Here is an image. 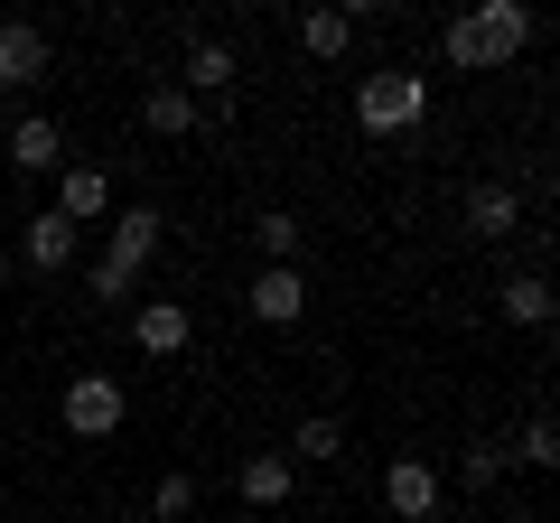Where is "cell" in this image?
<instances>
[{
  "label": "cell",
  "instance_id": "8",
  "mask_svg": "<svg viewBox=\"0 0 560 523\" xmlns=\"http://www.w3.org/2000/svg\"><path fill=\"white\" fill-rule=\"evenodd\" d=\"M131 346L140 356H187V346H197V318H187V300H140L131 309Z\"/></svg>",
  "mask_w": 560,
  "mask_h": 523
},
{
  "label": "cell",
  "instance_id": "5",
  "mask_svg": "<svg viewBox=\"0 0 560 523\" xmlns=\"http://www.w3.org/2000/svg\"><path fill=\"white\" fill-rule=\"evenodd\" d=\"M243 309H253L261 327H300V309H308V271H300V262H261L253 281H243Z\"/></svg>",
  "mask_w": 560,
  "mask_h": 523
},
{
  "label": "cell",
  "instance_id": "10",
  "mask_svg": "<svg viewBox=\"0 0 560 523\" xmlns=\"http://www.w3.org/2000/svg\"><path fill=\"white\" fill-rule=\"evenodd\" d=\"M103 234H113L103 253H121L131 271H150V262H160V243H168V216H160V206H113V224H103Z\"/></svg>",
  "mask_w": 560,
  "mask_h": 523
},
{
  "label": "cell",
  "instance_id": "15",
  "mask_svg": "<svg viewBox=\"0 0 560 523\" xmlns=\"http://www.w3.org/2000/svg\"><path fill=\"white\" fill-rule=\"evenodd\" d=\"M290 486H300V467L280 458V449H253V458H243V477H234V496L271 514V504H290Z\"/></svg>",
  "mask_w": 560,
  "mask_h": 523
},
{
  "label": "cell",
  "instance_id": "16",
  "mask_svg": "<svg viewBox=\"0 0 560 523\" xmlns=\"http://www.w3.org/2000/svg\"><path fill=\"white\" fill-rule=\"evenodd\" d=\"M140 121H150L160 141H187V131H206V103L187 94V84H150V103H140Z\"/></svg>",
  "mask_w": 560,
  "mask_h": 523
},
{
  "label": "cell",
  "instance_id": "2",
  "mask_svg": "<svg viewBox=\"0 0 560 523\" xmlns=\"http://www.w3.org/2000/svg\"><path fill=\"white\" fill-rule=\"evenodd\" d=\"M355 121L374 131V141L420 131V121H430V75H411V66H383V75H364V84H355Z\"/></svg>",
  "mask_w": 560,
  "mask_h": 523
},
{
  "label": "cell",
  "instance_id": "17",
  "mask_svg": "<svg viewBox=\"0 0 560 523\" xmlns=\"http://www.w3.org/2000/svg\"><path fill=\"white\" fill-rule=\"evenodd\" d=\"M300 47H308L318 66H337L346 47H355V20H346L337 0H318V10H300Z\"/></svg>",
  "mask_w": 560,
  "mask_h": 523
},
{
  "label": "cell",
  "instance_id": "14",
  "mask_svg": "<svg viewBox=\"0 0 560 523\" xmlns=\"http://www.w3.org/2000/svg\"><path fill=\"white\" fill-rule=\"evenodd\" d=\"M495 318H504V327H551V318H560V290L541 281V271H514V281L495 290Z\"/></svg>",
  "mask_w": 560,
  "mask_h": 523
},
{
  "label": "cell",
  "instance_id": "19",
  "mask_svg": "<svg viewBox=\"0 0 560 523\" xmlns=\"http://www.w3.org/2000/svg\"><path fill=\"white\" fill-rule=\"evenodd\" d=\"M253 253L261 262H300L308 253V224L290 216V206H261V216H253Z\"/></svg>",
  "mask_w": 560,
  "mask_h": 523
},
{
  "label": "cell",
  "instance_id": "23",
  "mask_svg": "<svg viewBox=\"0 0 560 523\" xmlns=\"http://www.w3.org/2000/svg\"><path fill=\"white\" fill-rule=\"evenodd\" d=\"M131 290H140L131 262H121V253H94V300H131Z\"/></svg>",
  "mask_w": 560,
  "mask_h": 523
},
{
  "label": "cell",
  "instance_id": "25",
  "mask_svg": "<svg viewBox=\"0 0 560 523\" xmlns=\"http://www.w3.org/2000/svg\"><path fill=\"white\" fill-rule=\"evenodd\" d=\"M551 160H560V141H551Z\"/></svg>",
  "mask_w": 560,
  "mask_h": 523
},
{
  "label": "cell",
  "instance_id": "21",
  "mask_svg": "<svg viewBox=\"0 0 560 523\" xmlns=\"http://www.w3.org/2000/svg\"><path fill=\"white\" fill-rule=\"evenodd\" d=\"M504 467H514V458H504V440H467V449H458V486H467V496L504 486Z\"/></svg>",
  "mask_w": 560,
  "mask_h": 523
},
{
  "label": "cell",
  "instance_id": "4",
  "mask_svg": "<svg viewBox=\"0 0 560 523\" xmlns=\"http://www.w3.org/2000/svg\"><path fill=\"white\" fill-rule=\"evenodd\" d=\"M113 168H103V160H66L57 168V216L66 224H75V234H84V224H113Z\"/></svg>",
  "mask_w": 560,
  "mask_h": 523
},
{
  "label": "cell",
  "instance_id": "7",
  "mask_svg": "<svg viewBox=\"0 0 560 523\" xmlns=\"http://www.w3.org/2000/svg\"><path fill=\"white\" fill-rule=\"evenodd\" d=\"M383 514L393 523H430L440 514V467L430 458H393L383 467Z\"/></svg>",
  "mask_w": 560,
  "mask_h": 523
},
{
  "label": "cell",
  "instance_id": "12",
  "mask_svg": "<svg viewBox=\"0 0 560 523\" xmlns=\"http://www.w3.org/2000/svg\"><path fill=\"white\" fill-rule=\"evenodd\" d=\"M234 75H243L234 47H224V38H197V47L178 57V75H168V84H187L197 103H224V94H234Z\"/></svg>",
  "mask_w": 560,
  "mask_h": 523
},
{
  "label": "cell",
  "instance_id": "6",
  "mask_svg": "<svg viewBox=\"0 0 560 523\" xmlns=\"http://www.w3.org/2000/svg\"><path fill=\"white\" fill-rule=\"evenodd\" d=\"M57 411H66V430H75V440H113L131 403H121V383H113V374H75Z\"/></svg>",
  "mask_w": 560,
  "mask_h": 523
},
{
  "label": "cell",
  "instance_id": "20",
  "mask_svg": "<svg viewBox=\"0 0 560 523\" xmlns=\"http://www.w3.org/2000/svg\"><path fill=\"white\" fill-rule=\"evenodd\" d=\"M504 458H514V467H541V477H551V467H560V421H551V411H533V421L504 440Z\"/></svg>",
  "mask_w": 560,
  "mask_h": 523
},
{
  "label": "cell",
  "instance_id": "9",
  "mask_svg": "<svg viewBox=\"0 0 560 523\" xmlns=\"http://www.w3.org/2000/svg\"><path fill=\"white\" fill-rule=\"evenodd\" d=\"M75 253H84V234L57 216V206H38V216L20 224V262H28V271H47V281H57V271H66Z\"/></svg>",
  "mask_w": 560,
  "mask_h": 523
},
{
  "label": "cell",
  "instance_id": "18",
  "mask_svg": "<svg viewBox=\"0 0 560 523\" xmlns=\"http://www.w3.org/2000/svg\"><path fill=\"white\" fill-rule=\"evenodd\" d=\"M290 467H337L346 458V421H327V411H308L300 430H290V449H280Z\"/></svg>",
  "mask_w": 560,
  "mask_h": 523
},
{
  "label": "cell",
  "instance_id": "24",
  "mask_svg": "<svg viewBox=\"0 0 560 523\" xmlns=\"http://www.w3.org/2000/svg\"><path fill=\"white\" fill-rule=\"evenodd\" d=\"M113 523H150V514H113Z\"/></svg>",
  "mask_w": 560,
  "mask_h": 523
},
{
  "label": "cell",
  "instance_id": "11",
  "mask_svg": "<svg viewBox=\"0 0 560 523\" xmlns=\"http://www.w3.org/2000/svg\"><path fill=\"white\" fill-rule=\"evenodd\" d=\"M0 84H10V94L47 84V28L38 20H0Z\"/></svg>",
  "mask_w": 560,
  "mask_h": 523
},
{
  "label": "cell",
  "instance_id": "3",
  "mask_svg": "<svg viewBox=\"0 0 560 523\" xmlns=\"http://www.w3.org/2000/svg\"><path fill=\"white\" fill-rule=\"evenodd\" d=\"M458 224H467V243H514L523 234V187L514 178H477L458 197Z\"/></svg>",
  "mask_w": 560,
  "mask_h": 523
},
{
  "label": "cell",
  "instance_id": "22",
  "mask_svg": "<svg viewBox=\"0 0 560 523\" xmlns=\"http://www.w3.org/2000/svg\"><path fill=\"white\" fill-rule=\"evenodd\" d=\"M140 514H150V523H187V514H197V477H187V467H168V477L150 486V504H140Z\"/></svg>",
  "mask_w": 560,
  "mask_h": 523
},
{
  "label": "cell",
  "instance_id": "1",
  "mask_svg": "<svg viewBox=\"0 0 560 523\" xmlns=\"http://www.w3.org/2000/svg\"><path fill=\"white\" fill-rule=\"evenodd\" d=\"M533 38H541L533 0H477V10H458V20L440 28V57L458 66V75H495V66H514Z\"/></svg>",
  "mask_w": 560,
  "mask_h": 523
},
{
  "label": "cell",
  "instance_id": "13",
  "mask_svg": "<svg viewBox=\"0 0 560 523\" xmlns=\"http://www.w3.org/2000/svg\"><path fill=\"white\" fill-rule=\"evenodd\" d=\"M10 168H38V178H57L66 168V131L47 113H20L10 121Z\"/></svg>",
  "mask_w": 560,
  "mask_h": 523
}]
</instances>
